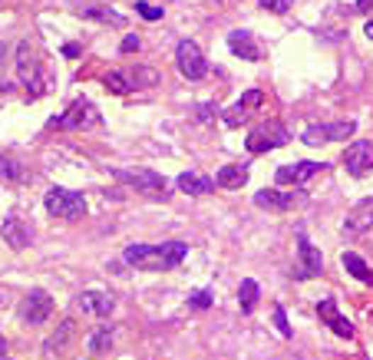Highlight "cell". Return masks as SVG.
Segmentation results:
<instances>
[{"instance_id": "1", "label": "cell", "mask_w": 373, "mask_h": 360, "mask_svg": "<svg viewBox=\"0 0 373 360\" xmlns=\"http://www.w3.org/2000/svg\"><path fill=\"white\" fill-rule=\"evenodd\" d=\"M189 258L185 241H162V245H129L123 251V261L139 271H172Z\"/></svg>"}, {"instance_id": "2", "label": "cell", "mask_w": 373, "mask_h": 360, "mask_svg": "<svg viewBox=\"0 0 373 360\" xmlns=\"http://www.w3.org/2000/svg\"><path fill=\"white\" fill-rule=\"evenodd\" d=\"M109 175H113L116 182H123V185H129V189L149 195V199H169V192H172V185L165 182V175L149 172V169H113Z\"/></svg>"}, {"instance_id": "3", "label": "cell", "mask_w": 373, "mask_h": 360, "mask_svg": "<svg viewBox=\"0 0 373 360\" xmlns=\"http://www.w3.org/2000/svg\"><path fill=\"white\" fill-rule=\"evenodd\" d=\"M17 76H20V83L27 86L30 99H40V96H43L47 83H43V70H40L37 50H33L30 40H20L17 43Z\"/></svg>"}, {"instance_id": "4", "label": "cell", "mask_w": 373, "mask_h": 360, "mask_svg": "<svg viewBox=\"0 0 373 360\" xmlns=\"http://www.w3.org/2000/svg\"><path fill=\"white\" fill-rule=\"evenodd\" d=\"M47 212L53 218H63V222H77V218L87 215V199H83V192H69L63 185H53L47 192V199H43Z\"/></svg>"}, {"instance_id": "5", "label": "cell", "mask_w": 373, "mask_h": 360, "mask_svg": "<svg viewBox=\"0 0 373 360\" xmlns=\"http://www.w3.org/2000/svg\"><path fill=\"white\" fill-rule=\"evenodd\" d=\"M291 143V133H287L281 123H274V119H268V123H258L255 129L248 133V139H245V149L248 152H271V149H281V146Z\"/></svg>"}, {"instance_id": "6", "label": "cell", "mask_w": 373, "mask_h": 360, "mask_svg": "<svg viewBox=\"0 0 373 360\" xmlns=\"http://www.w3.org/2000/svg\"><path fill=\"white\" fill-rule=\"evenodd\" d=\"M99 123V113L96 106L87 99H77V103L67 106V113H60L50 119V129H93Z\"/></svg>"}, {"instance_id": "7", "label": "cell", "mask_w": 373, "mask_h": 360, "mask_svg": "<svg viewBox=\"0 0 373 360\" xmlns=\"http://www.w3.org/2000/svg\"><path fill=\"white\" fill-rule=\"evenodd\" d=\"M324 271V258H321V251H317L314 245H311V238H307V231H297V265H294V281H307V278H317Z\"/></svg>"}, {"instance_id": "8", "label": "cell", "mask_w": 373, "mask_h": 360, "mask_svg": "<svg viewBox=\"0 0 373 360\" xmlns=\"http://www.w3.org/2000/svg\"><path fill=\"white\" fill-rule=\"evenodd\" d=\"M357 133V123L354 119H337V123H314V126H307L304 133H301V139H304L307 146H321V143H340V139H350V136Z\"/></svg>"}, {"instance_id": "9", "label": "cell", "mask_w": 373, "mask_h": 360, "mask_svg": "<svg viewBox=\"0 0 373 360\" xmlns=\"http://www.w3.org/2000/svg\"><path fill=\"white\" fill-rule=\"evenodd\" d=\"M175 63H179L182 76L185 80H191V83H199L201 76L208 73L205 53H201V47L195 43V40H182V43H179V50H175Z\"/></svg>"}, {"instance_id": "10", "label": "cell", "mask_w": 373, "mask_h": 360, "mask_svg": "<svg viewBox=\"0 0 373 360\" xmlns=\"http://www.w3.org/2000/svg\"><path fill=\"white\" fill-rule=\"evenodd\" d=\"M307 202L304 192H278V189H261L255 195V205L265 212H294Z\"/></svg>"}, {"instance_id": "11", "label": "cell", "mask_w": 373, "mask_h": 360, "mask_svg": "<svg viewBox=\"0 0 373 360\" xmlns=\"http://www.w3.org/2000/svg\"><path fill=\"white\" fill-rule=\"evenodd\" d=\"M344 169L354 179H364L367 172H373V143L370 139H357L344 149Z\"/></svg>"}, {"instance_id": "12", "label": "cell", "mask_w": 373, "mask_h": 360, "mask_svg": "<svg viewBox=\"0 0 373 360\" xmlns=\"http://www.w3.org/2000/svg\"><path fill=\"white\" fill-rule=\"evenodd\" d=\"M327 169H330L327 162H294V165H281L274 179H278V185H304L307 179H314Z\"/></svg>"}, {"instance_id": "13", "label": "cell", "mask_w": 373, "mask_h": 360, "mask_svg": "<svg viewBox=\"0 0 373 360\" xmlns=\"http://www.w3.org/2000/svg\"><path fill=\"white\" fill-rule=\"evenodd\" d=\"M50 314H53V298L47 291H40V288H33L20 304V317L27 324H43Z\"/></svg>"}, {"instance_id": "14", "label": "cell", "mask_w": 373, "mask_h": 360, "mask_svg": "<svg viewBox=\"0 0 373 360\" xmlns=\"http://www.w3.org/2000/svg\"><path fill=\"white\" fill-rule=\"evenodd\" d=\"M317 317H321V321L327 324V327H330V331L337 334V337H347V341H350V337H354V324L347 321L344 314L337 311V304L330 301V298H324V301H317Z\"/></svg>"}, {"instance_id": "15", "label": "cell", "mask_w": 373, "mask_h": 360, "mask_svg": "<svg viewBox=\"0 0 373 360\" xmlns=\"http://www.w3.org/2000/svg\"><path fill=\"white\" fill-rule=\"evenodd\" d=\"M0 238H4L13 251H23V248L33 241V231H30V225L27 222H20L17 215H7L4 218V225H0Z\"/></svg>"}, {"instance_id": "16", "label": "cell", "mask_w": 373, "mask_h": 360, "mask_svg": "<svg viewBox=\"0 0 373 360\" xmlns=\"http://www.w3.org/2000/svg\"><path fill=\"white\" fill-rule=\"evenodd\" d=\"M77 307L83 314H93V317H109L116 311V298L106 291H83L77 298Z\"/></svg>"}, {"instance_id": "17", "label": "cell", "mask_w": 373, "mask_h": 360, "mask_svg": "<svg viewBox=\"0 0 373 360\" xmlns=\"http://www.w3.org/2000/svg\"><path fill=\"white\" fill-rule=\"evenodd\" d=\"M73 331H77V321H69V317H67V321H60L57 334L43 344V360H63L67 347L73 344Z\"/></svg>"}, {"instance_id": "18", "label": "cell", "mask_w": 373, "mask_h": 360, "mask_svg": "<svg viewBox=\"0 0 373 360\" xmlns=\"http://www.w3.org/2000/svg\"><path fill=\"white\" fill-rule=\"evenodd\" d=\"M261 103H265V93H261V89H248L231 109H225V126H241L245 119H248L251 109H258Z\"/></svg>"}, {"instance_id": "19", "label": "cell", "mask_w": 373, "mask_h": 360, "mask_svg": "<svg viewBox=\"0 0 373 360\" xmlns=\"http://www.w3.org/2000/svg\"><path fill=\"white\" fill-rule=\"evenodd\" d=\"M344 228L347 231H367V228H373V199H364V202H357L354 209L347 212L344 218Z\"/></svg>"}, {"instance_id": "20", "label": "cell", "mask_w": 373, "mask_h": 360, "mask_svg": "<svg viewBox=\"0 0 373 360\" xmlns=\"http://www.w3.org/2000/svg\"><path fill=\"white\" fill-rule=\"evenodd\" d=\"M228 50L241 60H261V50H258V43H255V37H251L248 30H231Z\"/></svg>"}, {"instance_id": "21", "label": "cell", "mask_w": 373, "mask_h": 360, "mask_svg": "<svg viewBox=\"0 0 373 360\" xmlns=\"http://www.w3.org/2000/svg\"><path fill=\"white\" fill-rule=\"evenodd\" d=\"M175 185H179L185 195H208V192H215V179L201 175V172H182Z\"/></svg>"}, {"instance_id": "22", "label": "cell", "mask_w": 373, "mask_h": 360, "mask_svg": "<svg viewBox=\"0 0 373 360\" xmlns=\"http://www.w3.org/2000/svg\"><path fill=\"white\" fill-rule=\"evenodd\" d=\"M123 76H126V83H129V93L149 89V86L159 83V73L152 67H123Z\"/></svg>"}, {"instance_id": "23", "label": "cell", "mask_w": 373, "mask_h": 360, "mask_svg": "<svg viewBox=\"0 0 373 360\" xmlns=\"http://www.w3.org/2000/svg\"><path fill=\"white\" fill-rule=\"evenodd\" d=\"M248 182V165H225V169H218V175H215V185L218 189H241Z\"/></svg>"}, {"instance_id": "24", "label": "cell", "mask_w": 373, "mask_h": 360, "mask_svg": "<svg viewBox=\"0 0 373 360\" xmlns=\"http://www.w3.org/2000/svg\"><path fill=\"white\" fill-rule=\"evenodd\" d=\"M113 334L116 331H113V327H106V324H103V327H96V331L89 334V344H87L89 354H93V357H106V354L113 351V344H116Z\"/></svg>"}, {"instance_id": "25", "label": "cell", "mask_w": 373, "mask_h": 360, "mask_svg": "<svg viewBox=\"0 0 373 360\" xmlns=\"http://www.w3.org/2000/svg\"><path fill=\"white\" fill-rule=\"evenodd\" d=\"M0 179L4 182H27V169H23V162L13 159V156H7V152H0Z\"/></svg>"}, {"instance_id": "26", "label": "cell", "mask_w": 373, "mask_h": 360, "mask_svg": "<svg viewBox=\"0 0 373 360\" xmlns=\"http://www.w3.org/2000/svg\"><path fill=\"white\" fill-rule=\"evenodd\" d=\"M344 268H347V275H354L357 281H364V285H373V271L367 268V261L360 255H354V251H344Z\"/></svg>"}, {"instance_id": "27", "label": "cell", "mask_w": 373, "mask_h": 360, "mask_svg": "<svg viewBox=\"0 0 373 360\" xmlns=\"http://www.w3.org/2000/svg\"><path fill=\"white\" fill-rule=\"evenodd\" d=\"M258 298H261L258 281H255V278H245V281H241V288H238V304H241V311L251 314L255 307H258Z\"/></svg>"}, {"instance_id": "28", "label": "cell", "mask_w": 373, "mask_h": 360, "mask_svg": "<svg viewBox=\"0 0 373 360\" xmlns=\"http://www.w3.org/2000/svg\"><path fill=\"white\" fill-rule=\"evenodd\" d=\"M83 13H87L89 20H96V23H109V27H123L126 23V17L116 13L113 7H83Z\"/></svg>"}, {"instance_id": "29", "label": "cell", "mask_w": 373, "mask_h": 360, "mask_svg": "<svg viewBox=\"0 0 373 360\" xmlns=\"http://www.w3.org/2000/svg\"><path fill=\"white\" fill-rule=\"evenodd\" d=\"M106 89L116 96H129V83H126L123 70H109V76H106Z\"/></svg>"}, {"instance_id": "30", "label": "cell", "mask_w": 373, "mask_h": 360, "mask_svg": "<svg viewBox=\"0 0 373 360\" xmlns=\"http://www.w3.org/2000/svg\"><path fill=\"white\" fill-rule=\"evenodd\" d=\"M211 301H215V298H211V291H195V294H189V307H191V311H208Z\"/></svg>"}, {"instance_id": "31", "label": "cell", "mask_w": 373, "mask_h": 360, "mask_svg": "<svg viewBox=\"0 0 373 360\" xmlns=\"http://www.w3.org/2000/svg\"><path fill=\"white\" fill-rule=\"evenodd\" d=\"M265 10H271V13H278V17H284V13H291V7H294V0H258Z\"/></svg>"}, {"instance_id": "32", "label": "cell", "mask_w": 373, "mask_h": 360, "mask_svg": "<svg viewBox=\"0 0 373 360\" xmlns=\"http://www.w3.org/2000/svg\"><path fill=\"white\" fill-rule=\"evenodd\" d=\"M135 13H139V17H145V20H162V10L152 7V4H145V0H139V4H135Z\"/></svg>"}, {"instance_id": "33", "label": "cell", "mask_w": 373, "mask_h": 360, "mask_svg": "<svg viewBox=\"0 0 373 360\" xmlns=\"http://www.w3.org/2000/svg\"><path fill=\"white\" fill-rule=\"evenodd\" d=\"M274 324H278L281 337H294V331H291V324H287V314H284V307H274Z\"/></svg>"}, {"instance_id": "34", "label": "cell", "mask_w": 373, "mask_h": 360, "mask_svg": "<svg viewBox=\"0 0 373 360\" xmlns=\"http://www.w3.org/2000/svg\"><path fill=\"white\" fill-rule=\"evenodd\" d=\"M139 47H143V40L135 37V33H126V40L119 43V53H135Z\"/></svg>"}, {"instance_id": "35", "label": "cell", "mask_w": 373, "mask_h": 360, "mask_svg": "<svg viewBox=\"0 0 373 360\" xmlns=\"http://www.w3.org/2000/svg\"><path fill=\"white\" fill-rule=\"evenodd\" d=\"M199 119L205 123V119H211V106H199Z\"/></svg>"}, {"instance_id": "36", "label": "cell", "mask_w": 373, "mask_h": 360, "mask_svg": "<svg viewBox=\"0 0 373 360\" xmlns=\"http://www.w3.org/2000/svg\"><path fill=\"white\" fill-rule=\"evenodd\" d=\"M373 0H357V10H370Z\"/></svg>"}, {"instance_id": "37", "label": "cell", "mask_w": 373, "mask_h": 360, "mask_svg": "<svg viewBox=\"0 0 373 360\" xmlns=\"http://www.w3.org/2000/svg\"><path fill=\"white\" fill-rule=\"evenodd\" d=\"M364 33H367V37L373 40V20H367V27H364Z\"/></svg>"}, {"instance_id": "38", "label": "cell", "mask_w": 373, "mask_h": 360, "mask_svg": "<svg viewBox=\"0 0 373 360\" xmlns=\"http://www.w3.org/2000/svg\"><path fill=\"white\" fill-rule=\"evenodd\" d=\"M4 351H7V341H4V334H0V357H4Z\"/></svg>"}, {"instance_id": "39", "label": "cell", "mask_w": 373, "mask_h": 360, "mask_svg": "<svg viewBox=\"0 0 373 360\" xmlns=\"http://www.w3.org/2000/svg\"><path fill=\"white\" fill-rule=\"evenodd\" d=\"M10 89H13L10 83H0V93H10Z\"/></svg>"}, {"instance_id": "40", "label": "cell", "mask_w": 373, "mask_h": 360, "mask_svg": "<svg viewBox=\"0 0 373 360\" xmlns=\"http://www.w3.org/2000/svg\"><path fill=\"white\" fill-rule=\"evenodd\" d=\"M0 304H4V288H0Z\"/></svg>"}, {"instance_id": "41", "label": "cell", "mask_w": 373, "mask_h": 360, "mask_svg": "<svg viewBox=\"0 0 373 360\" xmlns=\"http://www.w3.org/2000/svg\"><path fill=\"white\" fill-rule=\"evenodd\" d=\"M0 360H7V357H0Z\"/></svg>"}]
</instances>
